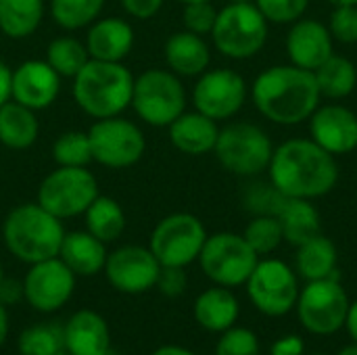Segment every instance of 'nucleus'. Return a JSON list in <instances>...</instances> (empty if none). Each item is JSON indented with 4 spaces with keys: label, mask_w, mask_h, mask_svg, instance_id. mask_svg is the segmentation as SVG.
<instances>
[{
    "label": "nucleus",
    "mask_w": 357,
    "mask_h": 355,
    "mask_svg": "<svg viewBox=\"0 0 357 355\" xmlns=\"http://www.w3.org/2000/svg\"><path fill=\"white\" fill-rule=\"evenodd\" d=\"M163 2L165 0H121V6L130 17L144 21V19L155 17L161 10Z\"/></svg>",
    "instance_id": "37998d69"
},
{
    "label": "nucleus",
    "mask_w": 357,
    "mask_h": 355,
    "mask_svg": "<svg viewBox=\"0 0 357 355\" xmlns=\"http://www.w3.org/2000/svg\"><path fill=\"white\" fill-rule=\"evenodd\" d=\"M163 56L169 71L180 77H199L203 71H207L211 63V52L203 36L186 29L176 31L167 38L163 46Z\"/></svg>",
    "instance_id": "5701e85b"
},
{
    "label": "nucleus",
    "mask_w": 357,
    "mask_h": 355,
    "mask_svg": "<svg viewBox=\"0 0 357 355\" xmlns=\"http://www.w3.org/2000/svg\"><path fill=\"white\" fill-rule=\"evenodd\" d=\"M61 80L63 77L46 61H23L13 69L10 98L31 111H42L56 100L61 92Z\"/></svg>",
    "instance_id": "f3484780"
},
{
    "label": "nucleus",
    "mask_w": 357,
    "mask_h": 355,
    "mask_svg": "<svg viewBox=\"0 0 357 355\" xmlns=\"http://www.w3.org/2000/svg\"><path fill=\"white\" fill-rule=\"evenodd\" d=\"M255 109L278 126H297L320 107V88L314 71L297 65H276L261 71L253 86Z\"/></svg>",
    "instance_id": "f03ea898"
},
{
    "label": "nucleus",
    "mask_w": 357,
    "mask_h": 355,
    "mask_svg": "<svg viewBox=\"0 0 357 355\" xmlns=\"http://www.w3.org/2000/svg\"><path fill=\"white\" fill-rule=\"evenodd\" d=\"M98 195V182L88 167L56 165V169L40 182L38 203L59 220H67L84 216Z\"/></svg>",
    "instance_id": "1a4fd4ad"
},
{
    "label": "nucleus",
    "mask_w": 357,
    "mask_h": 355,
    "mask_svg": "<svg viewBox=\"0 0 357 355\" xmlns=\"http://www.w3.org/2000/svg\"><path fill=\"white\" fill-rule=\"evenodd\" d=\"M61 77L73 80L79 69L90 61L88 48L82 40L73 36H59L50 40L46 46V59H44Z\"/></svg>",
    "instance_id": "2f4dec72"
},
{
    "label": "nucleus",
    "mask_w": 357,
    "mask_h": 355,
    "mask_svg": "<svg viewBox=\"0 0 357 355\" xmlns=\"http://www.w3.org/2000/svg\"><path fill=\"white\" fill-rule=\"evenodd\" d=\"M213 153L226 172L241 178H255L268 169L274 144L259 126L236 121L220 130Z\"/></svg>",
    "instance_id": "423d86ee"
},
{
    "label": "nucleus",
    "mask_w": 357,
    "mask_h": 355,
    "mask_svg": "<svg viewBox=\"0 0 357 355\" xmlns=\"http://www.w3.org/2000/svg\"><path fill=\"white\" fill-rule=\"evenodd\" d=\"M161 264L149 247L123 245L107 255L105 274L113 289L121 293H144L157 285Z\"/></svg>",
    "instance_id": "dca6fc26"
},
{
    "label": "nucleus",
    "mask_w": 357,
    "mask_h": 355,
    "mask_svg": "<svg viewBox=\"0 0 357 355\" xmlns=\"http://www.w3.org/2000/svg\"><path fill=\"white\" fill-rule=\"evenodd\" d=\"M23 297V282H17L13 278H2L0 282V303L8 305Z\"/></svg>",
    "instance_id": "a18cd8bd"
},
{
    "label": "nucleus",
    "mask_w": 357,
    "mask_h": 355,
    "mask_svg": "<svg viewBox=\"0 0 357 355\" xmlns=\"http://www.w3.org/2000/svg\"><path fill=\"white\" fill-rule=\"evenodd\" d=\"M255 6L268 23L291 25L305 15L310 0H255Z\"/></svg>",
    "instance_id": "4c0bfd02"
},
{
    "label": "nucleus",
    "mask_w": 357,
    "mask_h": 355,
    "mask_svg": "<svg viewBox=\"0 0 357 355\" xmlns=\"http://www.w3.org/2000/svg\"><path fill=\"white\" fill-rule=\"evenodd\" d=\"M52 159L61 167H88L92 163L88 132L69 130L59 134V138L52 144Z\"/></svg>",
    "instance_id": "f704fd0d"
},
{
    "label": "nucleus",
    "mask_w": 357,
    "mask_h": 355,
    "mask_svg": "<svg viewBox=\"0 0 357 355\" xmlns=\"http://www.w3.org/2000/svg\"><path fill=\"white\" fill-rule=\"evenodd\" d=\"M134 75L123 63L90 59L73 77L75 105L94 119L121 115L132 105Z\"/></svg>",
    "instance_id": "7ed1b4c3"
},
{
    "label": "nucleus",
    "mask_w": 357,
    "mask_h": 355,
    "mask_svg": "<svg viewBox=\"0 0 357 355\" xmlns=\"http://www.w3.org/2000/svg\"><path fill=\"white\" fill-rule=\"evenodd\" d=\"M247 285L249 299L253 305L272 318L287 316L299 297V285L293 268L280 259L257 262Z\"/></svg>",
    "instance_id": "ddd939ff"
},
{
    "label": "nucleus",
    "mask_w": 357,
    "mask_h": 355,
    "mask_svg": "<svg viewBox=\"0 0 357 355\" xmlns=\"http://www.w3.org/2000/svg\"><path fill=\"white\" fill-rule=\"evenodd\" d=\"M284 199L272 182H253L245 190L243 203L253 216H276Z\"/></svg>",
    "instance_id": "e433bc0d"
},
{
    "label": "nucleus",
    "mask_w": 357,
    "mask_h": 355,
    "mask_svg": "<svg viewBox=\"0 0 357 355\" xmlns=\"http://www.w3.org/2000/svg\"><path fill=\"white\" fill-rule=\"evenodd\" d=\"M178 2H182V4H188V2H203V0H178Z\"/></svg>",
    "instance_id": "864d4df0"
},
{
    "label": "nucleus",
    "mask_w": 357,
    "mask_h": 355,
    "mask_svg": "<svg viewBox=\"0 0 357 355\" xmlns=\"http://www.w3.org/2000/svg\"><path fill=\"white\" fill-rule=\"evenodd\" d=\"M345 326H347L351 339L357 343V301L349 305V312H347V318H345Z\"/></svg>",
    "instance_id": "de8ad7c7"
},
{
    "label": "nucleus",
    "mask_w": 357,
    "mask_h": 355,
    "mask_svg": "<svg viewBox=\"0 0 357 355\" xmlns=\"http://www.w3.org/2000/svg\"><path fill=\"white\" fill-rule=\"evenodd\" d=\"M211 38L218 52L234 61H245L266 46L268 21L255 2H230L218 10Z\"/></svg>",
    "instance_id": "39448f33"
},
{
    "label": "nucleus",
    "mask_w": 357,
    "mask_h": 355,
    "mask_svg": "<svg viewBox=\"0 0 357 355\" xmlns=\"http://www.w3.org/2000/svg\"><path fill=\"white\" fill-rule=\"evenodd\" d=\"M153 355H195L192 352L184 349V347H178V345H163L159 347L157 352H153Z\"/></svg>",
    "instance_id": "8fccbe9b"
},
{
    "label": "nucleus",
    "mask_w": 357,
    "mask_h": 355,
    "mask_svg": "<svg viewBox=\"0 0 357 355\" xmlns=\"http://www.w3.org/2000/svg\"><path fill=\"white\" fill-rule=\"evenodd\" d=\"M295 266H297L299 276L305 278L307 282L322 280V278L339 280V274H337V247L322 232L297 247Z\"/></svg>",
    "instance_id": "cd10ccee"
},
{
    "label": "nucleus",
    "mask_w": 357,
    "mask_h": 355,
    "mask_svg": "<svg viewBox=\"0 0 357 355\" xmlns=\"http://www.w3.org/2000/svg\"><path fill=\"white\" fill-rule=\"evenodd\" d=\"M310 134L331 155H349L357 149V115L343 105L318 107L310 117Z\"/></svg>",
    "instance_id": "a211bd4d"
},
{
    "label": "nucleus",
    "mask_w": 357,
    "mask_h": 355,
    "mask_svg": "<svg viewBox=\"0 0 357 355\" xmlns=\"http://www.w3.org/2000/svg\"><path fill=\"white\" fill-rule=\"evenodd\" d=\"M132 107L144 123L167 128L186 111V90L180 75L169 69L142 71L134 77Z\"/></svg>",
    "instance_id": "0eeeda50"
},
{
    "label": "nucleus",
    "mask_w": 357,
    "mask_h": 355,
    "mask_svg": "<svg viewBox=\"0 0 357 355\" xmlns=\"http://www.w3.org/2000/svg\"><path fill=\"white\" fill-rule=\"evenodd\" d=\"M316 82L320 88L322 98L341 100L347 98L357 86V69L356 65L339 54H331L316 71Z\"/></svg>",
    "instance_id": "7c9ffc66"
},
{
    "label": "nucleus",
    "mask_w": 357,
    "mask_h": 355,
    "mask_svg": "<svg viewBox=\"0 0 357 355\" xmlns=\"http://www.w3.org/2000/svg\"><path fill=\"white\" fill-rule=\"evenodd\" d=\"M314 355H324V354H314Z\"/></svg>",
    "instance_id": "13d9d810"
},
{
    "label": "nucleus",
    "mask_w": 357,
    "mask_h": 355,
    "mask_svg": "<svg viewBox=\"0 0 357 355\" xmlns=\"http://www.w3.org/2000/svg\"><path fill=\"white\" fill-rule=\"evenodd\" d=\"M169 142L184 155L201 157L207 153H213V146L218 142V121L199 113L197 109L190 113H182L178 119H174L169 126Z\"/></svg>",
    "instance_id": "4be33fe9"
},
{
    "label": "nucleus",
    "mask_w": 357,
    "mask_h": 355,
    "mask_svg": "<svg viewBox=\"0 0 357 355\" xmlns=\"http://www.w3.org/2000/svg\"><path fill=\"white\" fill-rule=\"evenodd\" d=\"M44 19V0H0V31L6 38L31 36Z\"/></svg>",
    "instance_id": "c85d7f7f"
},
{
    "label": "nucleus",
    "mask_w": 357,
    "mask_h": 355,
    "mask_svg": "<svg viewBox=\"0 0 357 355\" xmlns=\"http://www.w3.org/2000/svg\"><path fill=\"white\" fill-rule=\"evenodd\" d=\"M276 218L280 222L284 241L295 245V247H299L301 243L314 239L322 230L320 213H318L316 205L312 201H307V199H291V197H287L282 201Z\"/></svg>",
    "instance_id": "bb28decb"
},
{
    "label": "nucleus",
    "mask_w": 357,
    "mask_h": 355,
    "mask_svg": "<svg viewBox=\"0 0 357 355\" xmlns=\"http://www.w3.org/2000/svg\"><path fill=\"white\" fill-rule=\"evenodd\" d=\"M10 82H13V69L0 59V107L10 100Z\"/></svg>",
    "instance_id": "49530a36"
},
{
    "label": "nucleus",
    "mask_w": 357,
    "mask_h": 355,
    "mask_svg": "<svg viewBox=\"0 0 357 355\" xmlns=\"http://www.w3.org/2000/svg\"><path fill=\"white\" fill-rule=\"evenodd\" d=\"M270 182L291 199H320L339 182L335 155L312 138H291L274 149L268 165Z\"/></svg>",
    "instance_id": "f257e3e1"
},
{
    "label": "nucleus",
    "mask_w": 357,
    "mask_h": 355,
    "mask_svg": "<svg viewBox=\"0 0 357 355\" xmlns=\"http://www.w3.org/2000/svg\"><path fill=\"white\" fill-rule=\"evenodd\" d=\"M59 355H71V354H67V352H63V354H59Z\"/></svg>",
    "instance_id": "4d7b16f0"
},
{
    "label": "nucleus",
    "mask_w": 357,
    "mask_h": 355,
    "mask_svg": "<svg viewBox=\"0 0 357 355\" xmlns=\"http://www.w3.org/2000/svg\"><path fill=\"white\" fill-rule=\"evenodd\" d=\"M333 6H351V4H357V0H328Z\"/></svg>",
    "instance_id": "3c124183"
},
{
    "label": "nucleus",
    "mask_w": 357,
    "mask_h": 355,
    "mask_svg": "<svg viewBox=\"0 0 357 355\" xmlns=\"http://www.w3.org/2000/svg\"><path fill=\"white\" fill-rule=\"evenodd\" d=\"M295 305L303 328L320 337L339 333L349 312L347 293L335 278L307 282V287L299 293Z\"/></svg>",
    "instance_id": "f8f14e48"
},
{
    "label": "nucleus",
    "mask_w": 357,
    "mask_h": 355,
    "mask_svg": "<svg viewBox=\"0 0 357 355\" xmlns=\"http://www.w3.org/2000/svg\"><path fill=\"white\" fill-rule=\"evenodd\" d=\"M228 2H255V0H228Z\"/></svg>",
    "instance_id": "5fc2aeb1"
},
{
    "label": "nucleus",
    "mask_w": 357,
    "mask_h": 355,
    "mask_svg": "<svg viewBox=\"0 0 357 355\" xmlns=\"http://www.w3.org/2000/svg\"><path fill=\"white\" fill-rule=\"evenodd\" d=\"M247 98V82L234 69H207L192 88L195 109L215 121L234 117Z\"/></svg>",
    "instance_id": "4468645a"
},
{
    "label": "nucleus",
    "mask_w": 357,
    "mask_h": 355,
    "mask_svg": "<svg viewBox=\"0 0 357 355\" xmlns=\"http://www.w3.org/2000/svg\"><path fill=\"white\" fill-rule=\"evenodd\" d=\"M328 31L333 40L341 44H356L357 42V4L351 6H335L331 21H328Z\"/></svg>",
    "instance_id": "a19ab883"
},
{
    "label": "nucleus",
    "mask_w": 357,
    "mask_h": 355,
    "mask_svg": "<svg viewBox=\"0 0 357 355\" xmlns=\"http://www.w3.org/2000/svg\"><path fill=\"white\" fill-rule=\"evenodd\" d=\"M2 278H4V274H2V262H0V282H2Z\"/></svg>",
    "instance_id": "6e6d98bb"
},
{
    "label": "nucleus",
    "mask_w": 357,
    "mask_h": 355,
    "mask_svg": "<svg viewBox=\"0 0 357 355\" xmlns=\"http://www.w3.org/2000/svg\"><path fill=\"white\" fill-rule=\"evenodd\" d=\"M65 352L71 355H107L111 352V333L105 318L92 310L75 312L63 326Z\"/></svg>",
    "instance_id": "412c9836"
},
{
    "label": "nucleus",
    "mask_w": 357,
    "mask_h": 355,
    "mask_svg": "<svg viewBox=\"0 0 357 355\" xmlns=\"http://www.w3.org/2000/svg\"><path fill=\"white\" fill-rule=\"evenodd\" d=\"M333 36L328 27L318 19H299L291 23V29L287 33V54L291 59V65H297L301 69L316 71L331 54L333 50Z\"/></svg>",
    "instance_id": "6ab92c4d"
},
{
    "label": "nucleus",
    "mask_w": 357,
    "mask_h": 355,
    "mask_svg": "<svg viewBox=\"0 0 357 355\" xmlns=\"http://www.w3.org/2000/svg\"><path fill=\"white\" fill-rule=\"evenodd\" d=\"M40 134L36 111L23 107L17 100H6L0 107V144L10 151L29 149Z\"/></svg>",
    "instance_id": "a878e982"
},
{
    "label": "nucleus",
    "mask_w": 357,
    "mask_h": 355,
    "mask_svg": "<svg viewBox=\"0 0 357 355\" xmlns=\"http://www.w3.org/2000/svg\"><path fill=\"white\" fill-rule=\"evenodd\" d=\"M207 241V230L203 222L192 213H169L165 216L151 234L149 249L161 266L186 268L195 259Z\"/></svg>",
    "instance_id": "9d476101"
},
{
    "label": "nucleus",
    "mask_w": 357,
    "mask_h": 355,
    "mask_svg": "<svg viewBox=\"0 0 357 355\" xmlns=\"http://www.w3.org/2000/svg\"><path fill=\"white\" fill-rule=\"evenodd\" d=\"M107 249L105 243L92 236L88 230H75L65 232L59 259L75 274V276H94L100 270H105L107 262Z\"/></svg>",
    "instance_id": "b1692460"
},
{
    "label": "nucleus",
    "mask_w": 357,
    "mask_h": 355,
    "mask_svg": "<svg viewBox=\"0 0 357 355\" xmlns=\"http://www.w3.org/2000/svg\"><path fill=\"white\" fill-rule=\"evenodd\" d=\"M105 0H50L54 23L67 31L90 27L102 13Z\"/></svg>",
    "instance_id": "473e14b6"
},
{
    "label": "nucleus",
    "mask_w": 357,
    "mask_h": 355,
    "mask_svg": "<svg viewBox=\"0 0 357 355\" xmlns=\"http://www.w3.org/2000/svg\"><path fill=\"white\" fill-rule=\"evenodd\" d=\"M238 318V301L226 287L203 291L195 301V320L209 333H224Z\"/></svg>",
    "instance_id": "393cba45"
},
{
    "label": "nucleus",
    "mask_w": 357,
    "mask_h": 355,
    "mask_svg": "<svg viewBox=\"0 0 357 355\" xmlns=\"http://www.w3.org/2000/svg\"><path fill=\"white\" fill-rule=\"evenodd\" d=\"M8 337V314H6V308L0 303V347L4 345Z\"/></svg>",
    "instance_id": "09e8293b"
},
{
    "label": "nucleus",
    "mask_w": 357,
    "mask_h": 355,
    "mask_svg": "<svg viewBox=\"0 0 357 355\" xmlns=\"http://www.w3.org/2000/svg\"><path fill=\"white\" fill-rule=\"evenodd\" d=\"M92 161L111 167V169H126L136 165L144 151L146 138L142 130L123 117H107L96 119L88 130Z\"/></svg>",
    "instance_id": "9b49d317"
},
{
    "label": "nucleus",
    "mask_w": 357,
    "mask_h": 355,
    "mask_svg": "<svg viewBox=\"0 0 357 355\" xmlns=\"http://www.w3.org/2000/svg\"><path fill=\"white\" fill-rule=\"evenodd\" d=\"M215 355H259V339L249 328L230 326L222 333Z\"/></svg>",
    "instance_id": "58836bf2"
},
{
    "label": "nucleus",
    "mask_w": 357,
    "mask_h": 355,
    "mask_svg": "<svg viewBox=\"0 0 357 355\" xmlns=\"http://www.w3.org/2000/svg\"><path fill=\"white\" fill-rule=\"evenodd\" d=\"M243 236L257 255H270L284 241L282 228L276 216H255L247 224Z\"/></svg>",
    "instance_id": "c9c22d12"
},
{
    "label": "nucleus",
    "mask_w": 357,
    "mask_h": 355,
    "mask_svg": "<svg viewBox=\"0 0 357 355\" xmlns=\"http://www.w3.org/2000/svg\"><path fill=\"white\" fill-rule=\"evenodd\" d=\"M84 218H86V230L98 241H102L105 245L117 241L126 230V213L121 205L107 195H98L84 211Z\"/></svg>",
    "instance_id": "c756f323"
},
{
    "label": "nucleus",
    "mask_w": 357,
    "mask_h": 355,
    "mask_svg": "<svg viewBox=\"0 0 357 355\" xmlns=\"http://www.w3.org/2000/svg\"><path fill=\"white\" fill-rule=\"evenodd\" d=\"M218 19V10L211 4V0H203V2H188L184 4L182 10V23L186 31H192L197 36H211V29L215 25Z\"/></svg>",
    "instance_id": "ea45409f"
},
{
    "label": "nucleus",
    "mask_w": 357,
    "mask_h": 355,
    "mask_svg": "<svg viewBox=\"0 0 357 355\" xmlns=\"http://www.w3.org/2000/svg\"><path fill=\"white\" fill-rule=\"evenodd\" d=\"M134 40L136 33L130 21L119 17H105L96 19L90 25L84 44L88 48L90 59L121 63L134 48Z\"/></svg>",
    "instance_id": "aec40b11"
},
{
    "label": "nucleus",
    "mask_w": 357,
    "mask_h": 355,
    "mask_svg": "<svg viewBox=\"0 0 357 355\" xmlns=\"http://www.w3.org/2000/svg\"><path fill=\"white\" fill-rule=\"evenodd\" d=\"M63 236V220L46 211L38 201L17 205L8 211L2 224V239L6 249L29 266L59 257Z\"/></svg>",
    "instance_id": "20e7f679"
},
{
    "label": "nucleus",
    "mask_w": 357,
    "mask_h": 355,
    "mask_svg": "<svg viewBox=\"0 0 357 355\" xmlns=\"http://www.w3.org/2000/svg\"><path fill=\"white\" fill-rule=\"evenodd\" d=\"M186 272L184 268H174V266H161L159 270V278H157V289L161 291V295L174 299L180 297L186 291Z\"/></svg>",
    "instance_id": "79ce46f5"
},
{
    "label": "nucleus",
    "mask_w": 357,
    "mask_h": 355,
    "mask_svg": "<svg viewBox=\"0 0 357 355\" xmlns=\"http://www.w3.org/2000/svg\"><path fill=\"white\" fill-rule=\"evenodd\" d=\"M270 355H303V339L297 335L282 337V339L274 341Z\"/></svg>",
    "instance_id": "c03bdc74"
},
{
    "label": "nucleus",
    "mask_w": 357,
    "mask_h": 355,
    "mask_svg": "<svg viewBox=\"0 0 357 355\" xmlns=\"http://www.w3.org/2000/svg\"><path fill=\"white\" fill-rule=\"evenodd\" d=\"M337 355H357V343L356 345H347V347H343V349H341Z\"/></svg>",
    "instance_id": "603ef678"
},
{
    "label": "nucleus",
    "mask_w": 357,
    "mask_h": 355,
    "mask_svg": "<svg viewBox=\"0 0 357 355\" xmlns=\"http://www.w3.org/2000/svg\"><path fill=\"white\" fill-rule=\"evenodd\" d=\"M65 349L63 326L56 322H42L27 326L19 337L21 355H59Z\"/></svg>",
    "instance_id": "72a5a7b5"
},
{
    "label": "nucleus",
    "mask_w": 357,
    "mask_h": 355,
    "mask_svg": "<svg viewBox=\"0 0 357 355\" xmlns=\"http://www.w3.org/2000/svg\"><path fill=\"white\" fill-rule=\"evenodd\" d=\"M73 289L75 274L59 257L31 264L23 278V299L38 312L61 310L71 299Z\"/></svg>",
    "instance_id": "2eb2a0df"
},
{
    "label": "nucleus",
    "mask_w": 357,
    "mask_h": 355,
    "mask_svg": "<svg viewBox=\"0 0 357 355\" xmlns=\"http://www.w3.org/2000/svg\"><path fill=\"white\" fill-rule=\"evenodd\" d=\"M257 262L259 255L249 247L245 236L234 232H218L207 236L199 253L203 274L218 287L226 289L245 285Z\"/></svg>",
    "instance_id": "6e6552de"
}]
</instances>
